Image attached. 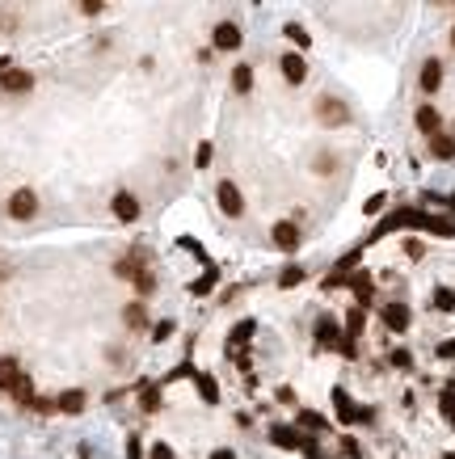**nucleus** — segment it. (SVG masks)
Here are the masks:
<instances>
[{"label": "nucleus", "mask_w": 455, "mask_h": 459, "mask_svg": "<svg viewBox=\"0 0 455 459\" xmlns=\"http://www.w3.org/2000/svg\"><path fill=\"white\" fill-rule=\"evenodd\" d=\"M270 443H278L283 451H304L308 459H316V439L300 434L295 426H270Z\"/></svg>", "instance_id": "nucleus-1"}, {"label": "nucleus", "mask_w": 455, "mask_h": 459, "mask_svg": "<svg viewBox=\"0 0 455 459\" xmlns=\"http://www.w3.org/2000/svg\"><path fill=\"white\" fill-rule=\"evenodd\" d=\"M4 211H8L13 219H21V224H25V219H34V215H38V194H34L30 186H21V190H13V194H8V207H4Z\"/></svg>", "instance_id": "nucleus-2"}, {"label": "nucleus", "mask_w": 455, "mask_h": 459, "mask_svg": "<svg viewBox=\"0 0 455 459\" xmlns=\"http://www.w3.org/2000/svg\"><path fill=\"white\" fill-rule=\"evenodd\" d=\"M270 240H274V249L295 253V249H300V224H295V219H278V224L270 228Z\"/></svg>", "instance_id": "nucleus-3"}, {"label": "nucleus", "mask_w": 455, "mask_h": 459, "mask_svg": "<svg viewBox=\"0 0 455 459\" xmlns=\"http://www.w3.org/2000/svg\"><path fill=\"white\" fill-rule=\"evenodd\" d=\"M215 198H219V211L224 215H245V194L236 190V181H219V190H215Z\"/></svg>", "instance_id": "nucleus-4"}, {"label": "nucleus", "mask_w": 455, "mask_h": 459, "mask_svg": "<svg viewBox=\"0 0 455 459\" xmlns=\"http://www.w3.org/2000/svg\"><path fill=\"white\" fill-rule=\"evenodd\" d=\"M316 118H321L325 127H346V122H350V114H346V105H342L338 97H321V101H316Z\"/></svg>", "instance_id": "nucleus-5"}, {"label": "nucleus", "mask_w": 455, "mask_h": 459, "mask_svg": "<svg viewBox=\"0 0 455 459\" xmlns=\"http://www.w3.org/2000/svg\"><path fill=\"white\" fill-rule=\"evenodd\" d=\"M110 211H114V219H118V224H135V219H139V198H135V194H127V190H118V194H114V202H110Z\"/></svg>", "instance_id": "nucleus-6"}, {"label": "nucleus", "mask_w": 455, "mask_h": 459, "mask_svg": "<svg viewBox=\"0 0 455 459\" xmlns=\"http://www.w3.org/2000/svg\"><path fill=\"white\" fill-rule=\"evenodd\" d=\"M241 38H245V34H241V25H236V21H219V25L211 30V42H215L219 51H236V46H241Z\"/></svg>", "instance_id": "nucleus-7"}, {"label": "nucleus", "mask_w": 455, "mask_h": 459, "mask_svg": "<svg viewBox=\"0 0 455 459\" xmlns=\"http://www.w3.org/2000/svg\"><path fill=\"white\" fill-rule=\"evenodd\" d=\"M278 67H283L287 84H304V80H308V63H304V55H300V51H287V55L278 59Z\"/></svg>", "instance_id": "nucleus-8"}, {"label": "nucleus", "mask_w": 455, "mask_h": 459, "mask_svg": "<svg viewBox=\"0 0 455 459\" xmlns=\"http://www.w3.org/2000/svg\"><path fill=\"white\" fill-rule=\"evenodd\" d=\"M0 89H4V93H25V89H34V72L8 67V72H0Z\"/></svg>", "instance_id": "nucleus-9"}, {"label": "nucleus", "mask_w": 455, "mask_h": 459, "mask_svg": "<svg viewBox=\"0 0 455 459\" xmlns=\"http://www.w3.org/2000/svg\"><path fill=\"white\" fill-rule=\"evenodd\" d=\"M380 316H384V329H388V333H405V329H409V308H405V304H388Z\"/></svg>", "instance_id": "nucleus-10"}, {"label": "nucleus", "mask_w": 455, "mask_h": 459, "mask_svg": "<svg viewBox=\"0 0 455 459\" xmlns=\"http://www.w3.org/2000/svg\"><path fill=\"white\" fill-rule=\"evenodd\" d=\"M55 409H59V413H68V418H80V413H84V392H80V388H68V392H59Z\"/></svg>", "instance_id": "nucleus-11"}, {"label": "nucleus", "mask_w": 455, "mask_h": 459, "mask_svg": "<svg viewBox=\"0 0 455 459\" xmlns=\"http://www.w3.org/2000/svg\"><path fill=\"white\" fill-rule=\"evenodd\" d=\"M338 337H342L338 316H321V321H316V342H321V346H338Z\"/></svg>", "instance_id": "nucleus-12"}, {"label": "nucleus", "mask_w": 455, "mask_h": 459, "mask_svg": "<svg viewBox=\"0 0 455 459\" xmlns=\"http://www.w3.org/2000/svg\"><path fill=\"white\" fill-rule=\"evenodd\" d=\"M418 84H422L426 93H435V89L443 84V63H439V59H426V63H422V80H418Z\"/></svg>", "instance_id": "nucleus-13"}, {"label": "nucleus", "mask_w": 455, "mask_h": 459, "mask_svg": "<svg viewBox=\"0 0 455 459\" xmlns=\"http://www.w3.org/2000/svg\"><path fill=\"white\" fill-rule=\"evenodd\" d=\"M346 287H354V295H359V308H367V304H371V295H376V283H371V274H354V278H346Z\"/></svg>", "instance_id": "nucleus-14"}, {"label": "nucleus", "mask_w": 455, "mask_h": 459, "mask_svg": "<svg viewBox=\"0 0 455 459\" xmlns=\"http://www.w3.org/2000/svg\"><path fill=\"white\" fill-rule=\"evenodd\" d=\"M430 156H435V160H455V139L443 135V131L430 135Z\"/></svg>", "instance_id": "nucleus-15"}, {"label": "nucleus", "mask_w": 455, "mask_h": 459, "mask_svg": "<svg viewBox=\"0 0 455 459\" xmlns=\"http://www.w3.org/2000/svg\"><path fill=\"white\" fill-rule=\"evenodd\" d=\"M439 127H443V114H439L435 105H422V110H418V131H426V135H439Z\"/></svg>", "instance_id": "nucleus-16"}, {"label": "nucleus", "mask_w": 455, "mask_h": 459, "mask_svg": "<svg viewBox=\"0 0 455 459\" xmlns=\"http://www.w3.org/2000/svg\"><path fill=\"white\" fill-rule=\"evenodd\" d=\"M17 380H21V367L13 358H0V392H13Z\"/></svg>", "instance_id": "nucleus-17"}, {"label": "nucleus", "mask_w": 455, "mask_h": 459, "mask_svg": "<svg viewBox=\"0 0 455 459\" xmlns=\"http://www.w3.org/2000/svg\"><path fill=\"white\" fill-rule=\"evenodd\" d=\"M363 329H367V312H363V308H350V312H346V337L354 342Z\"/></svg>", "instance_id": "nucleus-18"}, {"label": "nucleus", "mask_w": 455, "mask_h": 459, "mask_svg": "<svg viewBox=\"0 0 455 459\" xmlns=\"http://www.w3.org/2000/svg\"><path fill=\"white\" fill-rule=\"evenodd\" d=\"M333 405H338V422H359V409L350 405V396H346L342 388L333 392Z\"/></svg>", "instance_id": "nucleus-19"}, {"label": "nucleus", "mask_w": 455, "mask_h": 459, "mask_svg": "<svg viewBox=\"0 0 455 459\" xmlns=\"http://www.w3.org/2000/svg\"><path fill=\"white\" fill-rule=\"evenodd\" d=\"M122 321H127L131 329H143V325H148V308H143V304H127V308H122Z\"/></svg>", "instance_id": "nucleus-20"}, {"label": "nucleus", "mask_w": 455, "mask_h": 459, "mask_svg": "<svg viewBox=\"0 0 455 459\" xmlns=\"http://www.w3.org/2000/svg\"><path fill=\"white\" fill-rule=\"evenodd\" d=\"M194 384H198V396H203L207 405H215V401H219V388H215V380H211V375H203V371H198V375H194Z\"/></svg>", "instance_id": "nucleus-21"}, {"label": "nucleus", "mask_w": 455, "mask_h": 459, "mask_svg": "<svg viewBox=\"0 0 455 459\" xmlns=\"http://www.w3.org/2000/svg\"><path fill=\"white\" fill-rule=\"evenodd\" d=\"M232 89H236V93H249V89H253V67H249V63H241V67L232 72Z\"/></svg>", "instance_id": "nucleus-22"}, {"label": "nucleus", "mask_w": 455, "mask_h": 459, "mask_svg": "<svg viewBox=\"0 0 455 459\" xmlns=\"http://www.w3.org/2000/svg\"><path fill=\"white\" fill-rule=\"evenodd\" d=\"M13 401L30 409V401H34V380H30V375H21V380H17V388H13Z\"/></svg>", "instance_id": "nucleus-23"}, {"label": "nucleus", "mask_w": 455, "mask_h": 459, "mask_svg": "<svg viewBox=\"0 0 455 459\" xmlns=\"http://www.w3.org/2000/svg\"><path fill=\"white\" fill-rule=\"evenodd\" d=\"M139 405H143V413H160V392L152 384H143L139 388Z\"/></svg>", "instance_id": "nucleus-24"}, {"label": "nucleus", "mask_w": 455, "mask_h": 459, "mask_svg": "<svg viewBox=\"0 0 455 459\" xmlns=\"http://www.w3.org/2000/svg\"><path fill=\"white\" fill-rule=\"evenodd\" d=\"M249 337H253V321H245L241 329H232V337H228V346H232V354H236V350H241V346H245Z\"/></svg>", "instance_id": "nucleus-25"}, {"label": "nucleus", "mask_w": 455, "mask_h": 459, "mask_svg": "<svg viewBox=\"0 0 455 459\" xmlns=\"http://www.w3.org/2000/svg\"><path fill=\"white\" fill-rule=\"evenodd\" d=\"M435 308H443V312H451V308H455V291H451V287H439V291H435Z\"/></svg>", "instance_id": "nucleus-26"}, {"label": "nucleus", "mask_w": 455, "mask_h": 459, "mask_svg": "<svg viewBox=\"0 0 455 459\" xmlns=\"http://www.w3.org/2000/svg\"><path fill=\"white\" fill-rule=\"evenodd\" d=\"M131 283H135V287H139L143 295H152V291H156V278H152V270H139V274H135Z\"/></svg>", "instance_id": "nucleus-27"}, {"label": "nucleus", "mask_w": 455, "mask_h": 459, "mask_svg": "<svg viewBox=\"0 0 455 459\" xmlns=\"http://www.w3.org/2000/svg\"><path fill=\"white\" fill-rule=\"evenodd\" d=\"M169 337H173V321H156V325H152V342L160 346V342H169Z\"/></svg>", "instance_id": "nucleus-28"}, {"label": "nucleus", "mask_w": 455, "mask_h": 459, "mask_svg": "<svg viewBox=\"0 0 455 459\" xmlns=\"http://www.w3.org/2000/svg\"><path fill=\"white\" fill-rule=\"evenodd\" d=\"M308 274L300 270V266H291V270H283V278H278V287H295V283H304Z\"/></svg>", "instance_id": "nucleus-29"}, {"label": "nucleus", "mask_w": 455, "mask_h": 459, "mask_svg": "<svg viewBox=\"0 0 455 459\" xmlns=\"http://www.w3.org/2000/svg\"><path fill=\"white\" fill-rule=\"evenodd\" d=\"M300 426H308V430H325V418L312 413V409H304V413H300Z\"/></svg>", "instance_id": "nucleus-30"}, {"label": "nucleus", "mask_w": 455, "mask_h": 459, "mask_svg": "<svg viewBox=\"0 0 455 459\" xmlns=\"http://www.w3.org/2000/svg\"><path fill=\"white\" fill-rule=\"evenodd\" d=\"M287 38H291V42H295V46H308V30H300V25H295V21H291V25H287Z\"/></svg>", "instance_id": "nucleus-31"}, {"label": "nucleus", "mask_w": 455, "mask_h": 459, "mask_svg": "<svg viewBox=\"0 0 455 459\" xmlns=\"http://www.w3.org/2000/svg\"><path fill=\"white\" fill-rule=\"evenodd\" d=\"M194 164H198V169L211 164V143H198V148H194Z\"/></svg>", "instance_id": "nucleus-32"}, {"label": "nucleus", "mask_w": 455, "mask_h": 459, "mask_svg": "<svg viewBox=\"0 0 455 459\" xmlns=\"http://www.w3.org/2000/svg\"><path fill=\"white\" fill-rule=\"evenodd\" d=\"M384 202H388V194H371V198H367V215H380Z\"/></svg>", "instance_id": "nucleus-33"}, {"label": "nucleus", "mask_w": 455, "mask_h": 459, "mask_svg": "<svg viewBox=\"0 0 455 459\" xmlns=\"http://www.w3.org/2000/svg\"><path fill=\"white\" fill-rule=\"evenodd\" d=\"M211 287H215V270H211V274H207V278H203V283H194V287H190V291H194V295H207V291H211Z\"/></svg>", "instance_id": "nucleus-34"}, {"label": "nucleus", "mask_w": 455, "mask_h": 459, "mask_svg": "<svg viewBox=\"0 0 455 459\" xmlns=\"http://www.w3.org/2000/svg\"><path fill=\"white\" fill-rule=\"evenodd\" d=\"M392 363H397V367H405V371L414 367V358H409V350H392Z\"/></svg>", "instance_id": "nucleus-35"}, {"label": "nucleus", "mask_w": 455, "mask_h": 459, "mask_svg": "<svg viewBox=\"0 0 455 459\" xmlns=\"http://www.w3.org/2000/svg\"><path fill=\"white\" fill-rule=\"evenodd\" d=\"M152 459H173V447H169V443H156V447H152Z\"/></svg>", "instance_id": "nucleus-36"}, {"label": "nucleus", "mask_w": 455, "mask_h": 459, "mask_svg": "<svg viewBox=\"0 0 455 459\" xmlns=\"http://www.w3.org/2000/svg\"><path fill=\"white\" fill-rule=\"evenodd\" d=\"M101 8H105V4H101V0H84V4H80V13H89V17H97V13H101Z\"/></svg>", "instance_id": "nucleus-37"}, {"label": "nucleus", "mask_w": 455, "mask_h": 459, "mask_svg": "<svg viewBox=\"0 0 455 459\" xmlns=\"http://www.w3.org/2000/svg\"><path fill=\"white\" fill-rule=\"evenodd\" d=\"M46 409H55V405H51V401H42V396H34V401H30V413H46Z\"/></svg>", "instance_id": "nucleus-38"}, {"label": "nucleus", "mask_w": 455, "mask_h": 459, "mask_svg": "<svg viewBox=\"0 0 455 459\" xmlns=\"http://www.w3.org/2000/svg\"><path fill=\"white\" fill-rule=\"evenodd\" d=\"M443 409H447V418L455 422V392H443Z\"/></svg>", "instance_id": "nucleus-39"}, {"label": "nucleus", "mask_w": 455, "mask_h": 459, "mask_svg": "<svg viewBox=\"0 0 455 459\" xmlns=\"http://www.w3.org/2000/svg\"><path fill=\"white\" fill-rule=\"evenodd\" d=\"M127 459H143V451H139V439H131V443H127Z\"/></svg>", "instance_id": "nucleus-40"}, {"label": "nucleus", "mask_w": 455, "mask_h": 459, "mask_svg": "<svg viewBox=\"0 0 455 459\" xmlns=\"http://www.w3.org/2000/svg\"><path fill=\"white\" fill-rule=\"evenodd\" d=\"M439 354H443V358H455V342H447V346H439Z\"/></svg>", "instance_id": "nucleus-41"}, {"label": "nucleus", "mask_w": 455, "mask_h": 459, "mask_svg": "<svg viewBox=\"0 0 455 459\" xmlns=\"http://www.w3.org/2000/svg\"><path fill=\"white\" fill-rule=\"evenodd\" d=\"M211 459H236V455H232L228 447H219V451H211Z\"/></svg>", "instance_id": "nucleus-42"}, {"label": "nucleus", "mask_w": 455, "mask_h": 459, "mask_svg": "<svg viewBox=\"0 0 455 459\" xmlns=\"http://www.w3.org/2000/svg\"><path fill=\"white\" fill-rule=\"evenodd\" d=\"M0 72H8V59H4V55H0Z\"/></svg>", "instance_id": "nucleus-43"}, {"label": "nucleus", "mask_w": 455, "mask_h": 459, "mask_svg": "<svg viewBox=\"0 0 455 459\" xmlns=\"http://www.w3.org/2000/svg\"><path fill=\"white\" fill-rule=\"evenodd\" d=\"M451 46H455V30H451Z\"/></svg>", "instance_id": "nucleus-44"}, {"label": "nucleus", "mask_w": 455, "mask_h": 459, "mask_svg": "<svg viewBox=\"0 0 455 459\" xmlns=\"http://www.w3.org/2000/svg\"><path fill=\"white\" fill-rule=\"evenodd\" d=\"M443 459H455V455H443Z\"/></svg>", "instance_id": "nucleus-45"}, {"label": "nucleus", "mask_w": 455, "mask_h": 459, "mask_svg": "<svg viewBox=\"0 0 455 459\" xmlns=\"http://www.w3.org/2000/svg\"><path fill=\"white\" fill-rule=\"evenodd\" d=\"M451 8H455V4H451Z\"/></svg>", "instance_id": "nucleus-46"}]
</instances>
